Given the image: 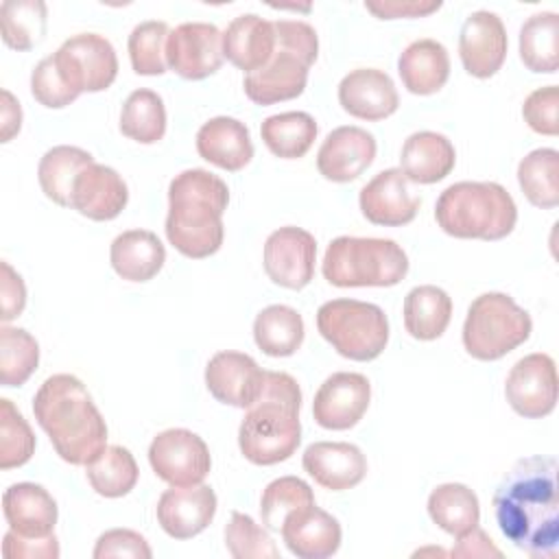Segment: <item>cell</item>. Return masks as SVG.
<instances>
[{
	"instance_id": "obj_17",
	"label": "cell",
	"mask_w": 559,
	"mask_h": 559,
	"mask_svg": "<svg viewBox=\"0 0 559 559\" xmlns=\"http://www.w3.org/2000/svg\"><path fill=\"white\" fill-rule=\"evenodd\" d=\"M376 138L354 124L336 127L319 146L317 168L328 181L347 183L358 179L376 159Z\"/></svg>"
},
{
	"instance_id": "obj_29",
	"label": "cell",
	"mask_w": 559,
	"mask_h": 559,
	"mask_svg": "<svg viewBox=\"0 0 559 559\" xmlns=\"http://www.w3.org/2000/svg\"><path fill=\"white\" fill-rule=\"evenodd\" d=\"M397 72L411 94L428 96L445 85L450 76V55L437 39H415L402 50Z\"/></svg>"
},
{
	"instance_id": "obj_43",
	"label": "cell",
	"mask_w": 559,
	"mask_h": 559,
	"mask_svg": "<svg viewBox=\"0 0 559 559\" xmlns=\"http://www.w3.org/2000/svg\"><path fill=\"white\" fill-rule=\"evenodd\" d=\"M314 493L310 485L297 476H282L271 480L260 498V518L264 528L280 531L284 518L304 504H312Z\"/></svg>"
},
{
	"instance_id": "obj_2",
	"label": "cell",
	"mask_w": 559,
	"mask_h": 559,
	"mask_svg": "<svg viewBox=\"0 0 559 559\" xmlns=\"http://www.w3.org/2000/svg\"><path fill=\"white\" fill-rule=\"evenodd\" d=\"M33 415L70 465H87L107 445V424L76 376L46 378L33 397Z\"/></svg>"
},
{
	"instance_id": "obj_49",
	"label": "cell",
	"mask_w": 559,
	"mask_h": 559,
	"mask_svg": "<svg viewBox=\"0 0 559 559\" xmlns=\"http://www.w3.org/2000/svg\"><path fill=\"white\" fill-rule=\"evenodd\" d=\"M4 559H57L59 542L52 535L48 537H22L9 528L2 539Z\"/></svg>"
},
{
	"instance_id": "obj_35",
	"label": "cell",
	"mask_w": 559,
	"mask_h": 559,
	"mask_svg": "<svg viewBox=\"0 0 559 559\" xmlns=\"http://www.w3.org/2000/svg\"><path fill=\"white\" fill-rule=\"evenodd\" d=\"M520 59L537 74H555L559 66V15L533 13L520 28Z\"/></svg>"
},
{
	"instance_id": "obj_31",
	"label": "cell",
	"mask_w": 559,
	"mask_h": 559,
	"mask_svg": "<svg viewBox=\"0 0 559 559\" xmlns=\"http://www.w3.org/2000/svg\"><path fill=\"white\" fill-rule=\"evenodd\" d=\"M452 319L450 295L432 284L415 286L404 297V328L417 341L439 338Z\"/></svg>"
},
{
	"instance_id": "obj_8",
	"label": "cell",
	"mask_w": 559,
	"mask_h": 559,
	"mask_svg": "<svg viewBox=\"0 0 559 559\" xmlns=\"http://www.w3.org/2000/svg\"><path fill=\"white\" fill-rule=\"evenodd\" d=\"M531 314L504 293H483L467 308L463 345L476 360H498L528 341Z\"/></svg>"
},
{
	"instance_id": "obj_6",
	"label": "cell",
	"mask_w": 559,
	"mask_h": 559,
	"mask_svg": "<svg viewBox=\"0 0 559 559\" xmlns=\"http://www.w3.org/2000/svg\"><path fill=\"white\" fill-rule=\"evenodd\" d=\"M275 50L269 63L251 74H245L242 87L255 105H275L297 98L308 83V70L317 61V31L301 20H277Z\"/></svg>"
},
{
	"instance_id": "obj_53",
	"label": "cell",
	"mask_w": 559,
	"mask_h": 559,
	"mask_svg": "<svg viewBox=\"0 0 559 559\" xmlns=\"http://www.w3.org/2000/svg\"><path fill=\"white\" fill-rule=\"evenodd\" d=\"M22 127V109L9 90H2V142H9Z\"/></svg>"
},
{
	"instance_id": "obj_27",
	"label": "cell",
	"mask_w": 559,
	"mask_h": 559,
	"mask_svg": "<svg viewBox=\"0 0 559 559\" xmlns=\"http://www.w3.org/2000/svg\"><path fill=\"white\" fill-rule=\"evenodd\" d=\"M275 50L273 22L242 13L229 22L223 33V57L247 74L264 68Z\"/></svg>"
},
{
	"instance_id": "obj_30",
	"label": "cell",
	"mask_w": 559,
	"mask_h": 559,
	"mask_svg": "<svg viewBox=\"0 0 559 559\" xmlns=\"http://www.w3.org/2000/svg\"><path fill=\"white\" fill-rule=\"evenodd\" d=\"M109 262L122 280L148 282L162 271L166 249L153 231L129 229L114 238L109 247Z\"/></svg>"
},
{
	"instance_id": "obj_21",
	"label": "cell",
	"mask_w": 559,
	"mask_h": 559,
	"mask_svg": "<svg viewBox=\"0 0 559 559\" xmlns=\"http://www.w3.org/2000/svg\"><path fill=\"white\" fill-rule=\"evenodd\" d=\"M341 107L360 120H384L400 107L393 79L378 68H358L338 83Z\"/></svg>"
},
{
	"instance_id": "obj_25",
	"label": "cell",
	"mask_w": 559,
	"mask_h": 559,
	"mask_svg": "<svg viewBox=\"0 0 559 559\" xmlns=\"http://www.w3.org/2000/svg\"><path fill=\"white\" fill-rule=\"evenodd\" d=\"M197 151L205 162L227 173H238L251 162L253 142L245 122L229 116H216L203 122L197 131Z\"/></svg>"
},
{
	"instance_id": "obj_34",
	"label": "cell",
	"mask_w": 559,
	"mask_h": 559,
	"mask_svg": "<svg viewBox=\"0 0 559 559\" xmlns=\"http://www.w3.org/2000/svg\"><path fill=\"white\" fill-rule=\"evenodd\" d=\"M428 515L439 528L459 537L478 526L480 504L467 485L443 483L428 496Z\"/></svg>"
},
{
	"instance_id": "obj_10",
	"label": "cell",
	"mask_w": 559,
	"mask_h": 559,
	"mask_svg": "<svg viewBox=\"0 0 559 559\" xmlns=\"http://www.w3.org/2000/svg\"><path fill=\"white\" fill-rule=\"evenodd\" d=\"M55 66L66 83L81 96L103 92L118 76V57L111 41L98 33H79L52 52Z\"/></svg>"
},
{
	"instance_id": "obj_20",
	"label": "cell",
	"mask_w": 559,
	"mask_h": 559,
	"mask_svg": "<svg viewBox=\"0 0 559 559\" xmlns=\"http://www.w3.org/2000/svg\"><path fill=\"white\" fill-rule=\"evenodd\" d=\"M358 205L369 223L402 227L417 216L421 201L408 192V181L400 168H386L362 186Z\"/></svg>"
},
{
	"instance_id": "obj_24",
	"label": "cell",
	"mask_w": 559,
	"mask_h": 559,
	"mask_svg": "<svg viewBox=\"0 0 559 559\" xmlns=\"http://www.w3.org/2000/svg\"><path fill=\"white\" fill-rule=\"evenodd\" d=\"M129 201L124 179L109 166L92 162L81 170L72 188V210L92 221L116 218Z\"/></svg>"
},
{
	"instance_id": "obj_42",
	"label": "cell",
	"mask_w": 559,
	"mask_h": 559,
	"mask_svg": "<svg viewBox=\"0 0 559 559\" xmlns=\"http://www.w3.org/2000/svg\"><path fill=\"white\" fill-rule=\"evenodd\" d=\"M168 24L162 20L140 22L127 41L131 68L144 76L164 74L166 63V41H168Z\"/></svg>"
},
{
	"instance_id": "obj_18",
	"label": "cell",
	"mask_w": 559,
	"mask_h": 559,
	"mask_svg": "<svg viewBox=\"0 0 559 559\" xmlns=\"http://www.w3.org/2000/svg\"><path fill=\"white\" fill-rule=\"evenodd\" d=\"M264 369L242 352H218L205 367L207 391L221 404L236 408H249L262 391Z\"/></svg>"
},
{
	"instance_id": "obj_11",
	"label": "cell",
	"mask_w": 559,
	"mask_h": 559,
	"mask_svg": "<svg viewBox=\"0 0 559 559\" xmlns=\"http://www.w3.org/2000/svg\"><path fill=\"white\" fill-rule=\"evenodd\" d=\"M148 463L170 487L201 485L212 467L205 441L186 428H168L148 445Z\"/></svg>"
},
{
	"instance_id": "obj_3",
	"label": "cell",
	"mask_w": 559,
	"mask_h": 559,
	"mask_svg": "<svg viewBox=\"0 0 559 559\" xmlns=\"http://www.w3.org/2000/svg\"><path fill=\"white\" fill-rule=\"evenodd\" d=\"M229 203L227 183L203 168H190L168 186L166 238L186 258L201 260L223 245V212Z\"/></svg>"
},
{
	"instance_id": "obj_23",
	"label": "cell",
	"mask_w": 559,
	"mask_h": 559,
	"mask_svg": "<svg viewBox=\"0 0 559 559\" xmlns=\"http://www.w3.org/2000/svg\"><path fill=\"white\" fill-rule=\"evenodd\" d=\"M304 469L330 491L356 487L367 474V459L358 445L345 441H317L304 450Z\"/></svg>"
},
{
	"instance_id": "obj_46",
	"label": "cell",
	"mask_w": 559,
	"mask_h": 559,
	"mask_svg": "<svg viewBox=\"0 0 559 559\" xmlns=\"http://www.w3.org/2000/svg\"><path fill=\"white\" fill-rule=\"evenodd\" d=\"M31 94L35 100L48 109H61L79 98V94L66 83L61 72L55 66L52 55L44 57L31 74Z\"/></svg>"
},
{
	"instance_id": "obj_45",
	"label": "cell",
	"mask_w": 559,
	"mask_h": 559,
	"mask_svg": "<svg viewBox=\"0 0 559 559\" xmlns=\"http://www.w3.org/2000/svg\"><path fill=\"white\" fill-rule=\"evenodd\" d=\"M225 546L236 559H277L280 550L271 535L251 515L234 511L225 526Z\"/></svg>"
},
{
	"instance_id": "obj_13",
	"label": "cell",
	"mask_w": 559,
	"mask_h": 559,
	"mask_svg": "<svg viewBox=\"0 0 559 559\" xmlns=\"http://www.w3.org/2000/svg\"><path fill=\"white\" fill-rule=\"evenodd\" d=\"M262 262L273 284L290 290H301L314 277L317 240L310 231L301 227H280L266 238Z\"/></svg>"
},
{
	"instance_id": "obj_16",
	"label": "cell",
	"mask_w": 559,
	"mask_h": 559,
	"mask_svg": "<svg viewBox=\"0 0 559 559\" xmlns=\"http://www.w3.org/2000/svg\"><path fill=\"white\" fill-rule=\"evenodd\" d=\"M507 28L493 11H474L459 33V57L467 74L476 79L493 76L507 59Z\"/></svg>"
},
{
	"instance_id": "obj_4",
	"label": "cell",
	"mask_w": 559,
	"mask_h": 559,
	"mask_svg": "<svg viewBox=\"0 0 559 559\" xmlns=\"http://www.w3.org/2000/svg\"><path fill=\"white\" fill-rule=\"evenodd\" d=\"M301 391L293 376L264 371L260 397L247 408L238 428V445L253 465H275L290 459L301 441Z\"/></svg>"
},
{
	"instance_id": "obj_14",
	"label": "cell",
	"mask_w": 559,
	"mask_h": 559,
	"mask_svg": "<svg viewBox=\"0 0 559 559\" xmlns=\"http://www.w3.org/2000/svg\"><path fill=\"white\" fill-rule=\"evenodd\" d=\"M223 33L210 22H183L168 33L166 63L188 81H201L223 66Z\"/></svg>"
},
{
	"instance_id": "obj_50",
	"label": "cell",
	"mask_w": 559,
	"mask_h": 559,
	"mask_svg": "<svg viewBox=\"0 0 559 559\" xmlns=\"http://www.w3.org/2000/svg\"><path fill=\"white\" fill-rule=\"evenodd\" d=\"M0 319L7 323L22 314L26 306V286L17 271L9 262H0Z\"/></svg>"
},
{
	"instance_id": "obj_33",
	"label": "cell",
	"mask_w": 559,
	"mask_h": 559,
	"mask_svg": "<svg viewBox=\"0 0 559 559\" xmlns=\"http://www.w3.org/2000/svg\"><path fill=\"white\" fill-rule=\"evenodd\" d=\"M253 341L266 356H293L304 343V319L290 306H266L253 321Z\"/></svg>"
},
{
	"instance_id": "obj_41",
	"label": "cell",
	"mask_w": 559,
	"mask_h": 559,
	"mask_svg": "<svg viewBox=\"0 0 559 559\" xmlns=\"http://www.w3.org/2000/svg\"><path fill=\"white\" fill-rule=\"evenodd\" d=\"M39 365V345L22 328H0V382L22 386Z\"/></svg>"
},
{
	"instance_id": "obj_48",
	"label": "cell",
	"mask_w": 559,
	"mask_h": 559,
	"mask_svg": "<svg viewBox=\"0 0 559 559\" xmlns=\"http://www.w3.org/2000/svg\"><path fill=\"white\" fill-rule=\"evenodd\" d=\"M94 559H107V557H135V559H151L153 550L148 542L131 531V528H111L105 531L94 546Z\"/></svg>"
},
{
	"instance_id": "obj_1",
	"label": "cell",
	"mask_w": 559,
	"mask_h": 559,
	"mask_svg": "<svg viewBox=\"0 0 559 559\" xmlns=\"http://www.w3.org/2000/svg\"><path fill=\"white\" fill-rule=\"evenodd\" d=\"M500 533L535 559L559 555L557 459L526 456L513 463L493 491Z\"/></svg>"
},
{
	"instance_id": "obj_12",
	"label": "cell",
	"mask_w": 559,
	"mask_h": 559,
	"mask_svg": "<svg viewBox=\"0 0 559 559\" xmlns=\"http://www.w3.org/2000/svg\"><path fill=\"white\" fill-rule=\"evenodd\" d=\"M511 408L526 419H542L557 404V367L548 354L535 352L520 358L504 382Z\"/></svg>"
},
{
	"instance_id": "obj_9",
	"label": "cell",
	"mask_w": 559,
	"mask_h": 559,
	"mask_svg": "<svg viewBox=\"0 0 559 559\" xmlns=\"http://www.w3.org/2000/svg\"><path fill=\"white\" fill-rule=\"evenodd\" d=\"M319 334L343 356L356 362L378 358L389 343V319L369 301L332 299L317 310Z\"/></svg>"
},
{
	"instance_id": "obj_39",
	"label": "cell",
	"mask_w": 559,
	"mask_h": 559,
	"mask_svg": "<svg viewBox=\"0 0 559 559\" xmlns=\"http://www.w3.org/2000/svg\"><path fill=\"white\" fill-rule=\"evenodd\" d=\"M120 131L140 144H155L166 133V107L157 92L135 90L120 111Z\"/></svg>"
},
{
	"instance_id": "obj_5",
	"label": "cell",
	"mask_w": 559,
	"mask_h": 559,
	"mask_svg": "<svg viewBox=\"0 0 559 559\" xmlns=\"http://www.w3.org/2000/svg\"><path fill=\"white\" fill-rule=\"evenodd\" d=\"M435 218L448 236L500 240L513 231L518 207L496 181H459L439 194Z\"/></svg>"
},
{
	"instance_id": "obj_51",
	"label": "cell",
	"mask_w": 559,
	"mask_h": 559,
	"mask_svg": "<svg viewBox=\"0 0 559 559\" xmlns=\"http://www.w3.org/2000/svg\"><path fill=\"white\" fill-rule=\"evenodd\" d=\"M365 9L378 15L380 20L395 17H424L441 9V2H365Z\"/></svg>"
},
{
	"instance_id": "obj_19",
	"label": "cell",
	"mask_w": 559,
	"mask_h": 559,
	"mask_svg": "<svg viewBox=\"0 0 559 559\" xmlns=\"http://www.w3.org/2000/svg\"><path fill=\"white\" fill-rule=\"evenodd\" d=\"M157 522L166 535L190 539L205 531L216 513V493L207 485L170 487L157 500Z\"/></svg>"
},
{
	"instance_id": "obj_40",
	"label": "cell",
	"mask_w": 559,
	"mask_h": 559,
	"mask_svg": "<svg viewBox=\"0 0 559 559\" xmlns=\"http://www.w3.org/2000/svg\"><path fill=\"white\" fill-rule=\"evenodd\" d=\"M46 4L41 0H4L0 7L2 39L13 50H31L46 35Z\"/></svg>"
},
{
	"instance_id": "obj_37",
	"label": "cell",
	"mask_w": 559,
	"mask_h": 559,
	"mask_svg": "<svg viewBox=\"0 0 559 559\" xmlns=\"http://www.w3.org/2000/svg\"><path fill=\"white\" fill-rule=\"evenodd\" d=\"M87 480L98 496L122 498L127 496L140 476L133 454L122 445H105L87 465Z\"/></svg>"
},
{
	"instance_id": "obj_7",
	"label": "cell",
	"mask_w": 559,
	"mask_h": 559,
	"mask_svg": "<svg viewBox=\"0 0 559 559\" xmlns=\"http://www.w3.org/2000/svg\"><path fill=\"white\" fill-rule=\"evenodd\" d=\"M323 277L338 288L395 286L408 273L404 249L391 238H334L323 255Z\"/></svg>"
},
{
	"instance_id": "obj_44",
	"label": "cell",
	"mask_w": 559,
	"mask_h": 559,
	"mask_svg": "<svg viewBox=\"0 0 559 559\" xmlns=\"http://www.w3.org/2000/svg\"><path fill=\"white\" fill-rule=\"evenodd\" d=\"M35 435L11 400H0V467L11 469L31 461Z\"/></svg>"
},
{
	"instance_id": "obj_38",
	"label": "cell",
	"mask_w": 559,
	"mask_h": 559,
	"mask_svg": "<svg viewBox=\"0 0 559 559\" xmlns=\"http://www.w3.org/2000/svg\"><path fill=\"white\" fill-rule=\"evenodd\" d=\"M518 183L535 207L552 210L559 205V153L535 148L518 164Z\"/></svg>"
},
{
	"instance_id": "obj_52",
	"label": "cell",
	"mask_w": 559,
	"mask_h": 559,
	"mask_svg": "<svg viewBox=\"0 0 559 559\" xmlns=\"http://www.w3.org/2000/svg\"><path fill=\"white\" fill-rule=\"evenodd\" d=\"M452 557H502V552L491 544L489 535L474 526L472 531L456 537V546L450 552Z\"/></svg>"
},
{
	"instance_id": "obj_47",
	"label": "cell",
	"mask_w": 559,
	"mask_h": 559,
	"mask_svg": "<svg viewBox=\"0 0 559 559\" xmlns=\"http://www.w3.org/2000/svg\"><path fill=\"white\" fill-rule=\"evenodd\" d=\"M559 90L557 85L537 87L531 92L522 105V116L526 124L542 135L559 133Z\"/></svg>"
},
{
	"instance_id": "obj_32",
	"label": "cell",
	"mask_w": 559,
	"mask_h": 559,
	"mask_svg": "<svg viewBox=\"0 0 559 559\" xmlns=\"http://www.w3.org/2000/svg\"><path fill=\"white\" fill-rule=\"evenodd\" d=\"M92 162L94 157L79 146L59 144L48 148L37 166V179L44 194L61 207H72L74 181Z\"/></svg>"
},
{
	"instance_id": "obj_22",
	"label": "cell",
	"mask_w": 559,
	"mask_h": 559,
	"mask_svg": "<svg viewBox=\"0 0 559 559\" xmlns=\"http://www.w3.org/2000/svg\"><path fill=\"white\" fill-rule=\"evenodd\" d=\"M282 539L299 559H325L341 546V524L314 502L293 509L282 522Z\"/></svg>"
},
{
	"instance_id": "obj_15",
	"label": "cell",
	"mask_w": 559,
	"mask_h": 559,
	"mask_svg": "<svg viewBox=\"0 0 559 559\" xmlns=\"http://www.w3.org/2000/svg\"><path fill=\"white\" fill-rule=\"evenodd\" d=\"M371 384L362 373L336 371L314 393L312 415L321 428L349 430L369 408Z\"/></svg>"
},
{
	"instance_id": "obj_26",
	"label": "cell",
	"mask_w": 559,
	"mask_h": 559,
	"mask_svg": "<svg viewBox=\"0 0 559 559\" xmlns=\"http://www.w3.org/2000/svg\"><path fill=\"white\" fill-rule=\"evenodd\" d=\"M9 528L22 537H48L57 524L55 498L35 483H15L2 493Z\"/></svg>"
},
{
	"instance_id": "obj_28",
	"label": "cell",
	"mask_w": 559,
	"mask_h": 559,
	"mask_svg": "<svg viewBox=\"0 0 559 559\" xmlns=\"http://www.w3.org/2000/svg\"><path fill=\"white\" fill-rule=\"evenodd\" d=\"M456 164V151L452 142L437 131L411 133L400 153V170L406 181L437 183L445 179Z\"/></svg>"
},
{
	"instance_id": "obj_36",
	"label": "cell",
	"mask_w": 559,
	"mask_h": 559,
	"mask_svg": "<svg viewBox=\"0 0 559 559\" xmlns=\"http://www.w3.org/2000/svg\"><path fill=\"white\" fill-rule=\"evenodd\" d=\"M260 135L273 155L299 159L314 144L317 122L306 111H284L269 116L260 127Z\"/></svg>"
}]
</instances>
